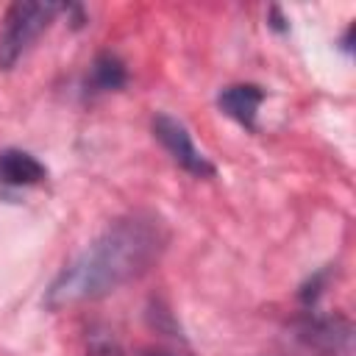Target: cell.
<instances>
[{
	"label": "cell",
	"mask_w": 356,
	"mask_h": 356,
	"mask_svg": "<svg viewBox=\"0 0 356 356\" xmlns=\"http://www.w3.org/2000/svg\"><path fill=\"white\" fill-rule=\"evenodd\" d=\"M264 100H267V89L261 83H253V81L228 83L217 92V108L225 117H231L236 125H242L245 131H256L259 108Z\"/></svg>",
	"instance_id": "5b68a950"
},
{
	"label": "cell",
	"mask_w": 356,
	"mask_h": 356,
	"mask_svg": "<svg viewBox=\"0 0 356 356\" xmlns=\"http://www.w3.org/2000/svg\"><path fill=\"white\" fill-rule=\"evenodd\" d=\"M150 131L156 136V142L164 147V153L189 175L195 178H211L217 172V167L211 164V159L195 145L189 128L184 125V120L167 114V111H159L150 122Z\"/></svg>",
	"instance_id": "277c9868"
},
{
	"label": "cell",
	"mask_w": 356,
	"mask_h": 356,
	"mask_svg": "<svg viewBox=\"0 0 356 356\" xmlns=\"http://www.w3.org/2000/svg\"><path fill=\"white\" fill-rule=\"evenodd\" d=\"M128 78H131L128 64L114 50H100L83 75L81 92H83V97H103V95L120 92L128 83Z\"/></svg>",
	"instance_id": "52a82bcc"
},
{
	"label": "cell",
	"mask_w": 356,
	"mask_h": 356,
	"mask_svg": "<svg viewBox=\"0 0 356 356\" xmlns=\"http://www.w3.org/2000/svg\"><path fill=\"white\" fill-rule=\"evenodd\" d=\"M61 14L70 19V25L78 31L86 25V8L81 3H61Z\"/></svg>",
	"instance_id": "9c48e42d"
},
{
	"label": "cell",
	"mask_w": 356,
	"mask_h": 356,
	"mask_svg": "<svg viewBox=\"0 0 356 356\" xmlns=\"http://www.w3.org/2000/svg\"><path fill=\"white\" fill-rule=\"evenodd\" d=\"M267 25H270L273 31H278V33H286V31H289V22H286V17L281 14L278 6H273V8L267 11Z\"/></svg>",
	"instance_id": "30bf717a"
},
{
	"label": "cell",
	"mask_w": 356,
	"mask_h": 356,
	"mask_svg": "<svg viewBox=\"0 0 356 356\" xmlns=\"http://www.w3.org/2000/svg\"><path fill=\"white\" fill-rule=\"evenodd\" d=\"M170 245V228L156 211L114 217L81 253H75L47 284L42 306L64 312L97 303L147 275Z\"/></svg>",
	"instance_id": "6da1fadb"
},
{
	"label": "cell",
	"mask_w": 356,
	"mask_h": 356,
	"mask_svg": "<svg viewBox=\"0 0 356 356\" xmlns=\"http://www.w3.org/2000/svg\"><path fill=\"white\" fill-rule=\"evenodd\" d=\"M83 356H125V348L120 345L111 328H92L86 337Z\"/></svg>",
	"instance_id": "ba28073f"
},
{
	"label": "cell",
	"mask_w": 356,
	"mask_h": 356,
	"mask_svg": "<svg viewBox=\"0 0 356 356\" xmlns=\"http://www.w3.org/2000/svg\"><path fill=\"white\" fill-rule=\"evenodd\" d=\"M292 331L314 356H353V323L339 312H317V306L300 309Z\"/></svg>",
	"instance_id": "3957f363"
},
{
	"label": "cell",
	"mask_w": 356,
	"mask_h": 356,
	"mask_svg": "<svg viewBox=\"0 0 356 356\" xmlns=\"http://www.w3.org/2000/svg\"><path fill=\"white\" fill-rule=\"evenodd\" d=\"M58 14L61 3H11L0 17V70L17 67Z\"/></svg>",
	"instance_id": "7a4b0ae2"
},
{
	"label": "cell",
	"mask_w": 356,
	"mask_h": 356,
	"mask_svg": "<svg viewBox=\"0 0 356 356\" xmlns=\"http://www.w3.org/2000/svg\"><path fill=\"white\" fill-rule=\"evenodd\" d=\"M50 175L47 164L36 159L31 150L22 147H3L0 150V186L6 189H28L44 184Z\"/></svg>",
	"instance_id": "8992f818"
},
{
	"label": "cell",
	"mask_w": 356,
	"mask_h": 356,
	"mask_svg": "<svg viewBox=\"0 0 356 356\" xmlns=\"http://www.w3.org/2000/svg\"><path fill=\"white\" fill-rule=\"evenodd\" d=\"M337 47H339L345 56H350V53H353V22H348V25H345V31H342V36H339Z\"/></svg>",
	"instance_id": "8fae6325"
},
{
	"label": "cell",
	"mask_w": 356,
	"mask_h": 356,
	"mask_svg": "<svg viewBox=\"0 0 356 356\" xmlns=\"http://www.w3.org/2000/svg\"><path fill=\"white\" fill-rule=\"evenodd\" d=\"M142 356H175V353H170L164 348H147V350H142Z\"/></svg>",
	"instance_id": "7c38bea8"
}]
</instances>
